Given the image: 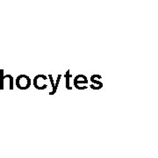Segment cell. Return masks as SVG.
<instances>
[{
    "mask_svg": "<svg viewBox=\"0 0 158 158\" xmlns=\"http://www.w3.org/2000/svg\"><path fill=\"white\" fill-rule=\"evenodd\" d=\"M16 86L20 90H27L31 86V79L26 75H19L16 78Z\"/></svg>",
    "mask_w": 158,
    "mask_h": 158,
    "instance_id": "6da1fadb",
    "label": "cell"
},
{
    "mask_svg": "<svg viewBox=\"0 0 158 158\" xmlns=\"http://www.w3.org/2000/svg\"><path fill=\"white\" fill-rule=\"evenodd\" d=\"M5 78H8L10 80V90H13L14 78L11 75L4 76V69H0V90H4V81H5Z\"/></svg>",
    "mask_w": 158,
    "mask_h": 158,
    "instance_id": "7a4b0ae2",
    "label": "cell"
},
{
    "mask_svg": "<svg viewBox=\"0 0 158 158\" xmlns=\"http://www.w3.org/2000/svg\"><path fill=\"white\" fill-rule=\"evenodd\" d=\"M88 84V79L84 75H78L74 79V85L77 89L79 90V85H87Z\"/></svg>",
    "mask_w": 158,
    "mask_h": 158,
    "instance_id": "3957f363",
    "label": "cell"
},
{
    "mask_svg": "<svg viewBox=\"0 0 158 158\" xmlns=\"http://www.w3.org/2000/svg\"><path fill=\"white\" fill-rule=\"evenodd\" d=\"M40 75L36 76L34 79V87L37 89V90H45L46 88L48 87V85L46 84L41 83V81H40Z\"/></svg>",
    "mask_w": 158,
    "mask_h": 158,
    "instance_id": "277c9868",
    "label": "cell"
},
{
    "mask_svg": "<svg viewBox=\"0 0 158 158\" xmlns=\"http://www.w3.org/2000/svg\"><path fill=\"white\" fill-rule=\"evenodd\" d=\"M97 78H101V76H99V75H93V76L90 77V81H91V83H93V85H97V87L99 90V89H101L102 87H103V84H102L101 82H99L98 80H97Z\"/></svg>",
    "mask_w": 158,
    "mask_h": 158,
    "instance_id": "5b68a950",
    "label": "cell"
},
{
    "mask_svg": "<svg viewBox=\"0 0 158 158\" xmlns=\"http://www.w3.org/2000/svg\"><path fill=\"white\" fill-rule=\"evenodd\" d=\"M65 78H66V88L68 90H72V87L69 85V80L71 78V74H70V70L69 69L65 74Z\"/></svg>",
    "mask_w": 158,
    "mask_h": 158,
    "instance_id": "8992f818",
    "label": "cell"
},
{
    "mask_svg": "<svg viewBox=\"0 0 158 158\" xmlns=\"http://www.w3.org/2000/svg\"><path fill=\"white\" fill-rule=\"evenodd\" d=\"M61 77H62V75H61V74H60V75H58V77H57V79H56V83L55 84V87H54V89L49 92V94H50V95H54V94L56 92L57 88H58V85H59L60 80H61Z\"/></svg>",
    "mask_w": 158,
    "mask_h": 158,
    "instance_id": "52a82bcc",
    "label": "cell"
}]
</instances>
